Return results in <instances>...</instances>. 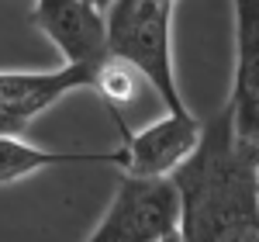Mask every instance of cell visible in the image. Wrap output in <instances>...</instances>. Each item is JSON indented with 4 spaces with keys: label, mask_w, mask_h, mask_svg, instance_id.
<instances>
[{
    "label": "cell",
    "mask_w": 259,
    "mask_h": 242,
    "mask_svg": "<svg viewBox=\"0 0 259 242\" xmlns=\"http://www.w3.org/2000/svg\"><path fill=\"white\" fill-rule=\"evenodd\" d=\"M180 228V190L173 177L121 173L118 194L87 242H159Z\"/></svg>",
    "instance_id": "cell-3"
},
{
    "label": "cell",
    "mask_w": 259,
    "mask_h": 242,
    "mask_svg": "<svg viewBox=\"0 0 259 242\" xmlns=\"http://www.w3.org/2000/svg\"><path fill=\"white\" fill-rule=\"evenodd\" d=\"M145 80L135 66H128L124 59H104L97 66V73H94V90H97V97L104 101V107L111 111V114H121L128 104L139 97V83Z\"/></svg>",
    "instance_id": "cell-9"
},
{
    "label": "cell",
    "mask_w": 259,
    "mask_h": 242,
    "mask_svg": "<svg viewBox=\"0 0 259 242\" xmlns=\"http://www.w3.org/2000/svg\"><path fill=\"white\" fill-rule=\"evenodd\" d=\"M94 73H97L94 66H73V62L49 73H0V111L35 121L69 90L90 87Z\"/></svg>",
    "instance_id": "cell-7"
},
{
    "label": "cell",
    "mask_w": 259,
    "mask_h": 242,
    "mask_svg": "<svg viewBox=\"0 0 259 242\" xmlns=\"http://www.w3.org/2000/svg\"><path fill=\"white\" fill-rule=\"evenodd\" d=\"M235 7V83L232 121L239 145L259 159V0H232Z\"/></svg>",
    "instance_id": "cell-5"
},
{
    "label": "cell",
    "mask_w": 259,
    "mask_h": 242,
    "mask_svg": "<svg viewBox=\"0 0 259 242\" xmlns=\"http://www.w3.org/2000/svg\"><path fill=\"white\" fill-rule=\"evenodd\" d=\"M200 135H204V121H197L190 111H183V114L166 111V118H159L156 125L121 135V145L128 152L124 173H135V177H173V170H180L194 156Z\"/></svg>",
    "instance_id": "cell-6"
},
{
    "label": "cell",
    "mask_w": 259,
    "mask_h": 242,
    "mask_svg": "<svg viewBox=\"0 0 259 242\" xmlns=\"http://www.w3.org/2000/svg\"><path fill=\"white\" fill-rule=\"evenodd\" d=\"M183 242H259V159L235 139L232 107L204 121L194 156L173 170Z\"/></svg>",
    "instance_id": "cell-1"
},
{
    "label": "cell",
    "mask_w": 259,
    "mask_h": 242,
    "mask_svg": "<svg viewBox=\"0 0 259 242\" xmlns=\"http://www.w3.org/2000/svg\"><path fill=\"white\" fill-rule=\"evenodd\" d=\"M31 24L59 49L73 66L97 69L107 52V14L90 0H35Z\"/></svg>",
    "instance_id": "cell-4"
},
{
    "label": "cell",
    "mask_w": 259,
    "mask_h": 242,
    "mask_svg": "<svg viewBox=\"0 0 259 242\" xmlns=\"http://www.w3.org/2000/svg\"><path fill=\"white\" fill-rule=\"evenodd\" d=\"M28 128V121L18 118V114H7V111H0V135H21Z\"/></svg>",
    "instance_id": "cell-10"
},
{
    "label": "cell",
    "mask_w": 259,
    "mask_h": 242,
    "mask_svg": "<svg viewBox=\"0 0 259 242\" xmlns=\"http://www.w3.org/2000/svg\"><path fill=\"white\" fill-rule=\"evenodd\" d=\"M124 163H128L124 145L111 152H52V149L21 142V135H0V187L18 183L49 166H121L124 170Z\"/></svg>",
    "instance_id": "cell-8"
},
{
    "label": "cell",
    "mask_w": 259,
    "mask_h": 242,
    "mask_svg": "<svg viewBox=\"0 0 259 242\" xmlns=\"http://www.w3.org/2000/svg\"><path fill=\"white\" fill-rule=\"evenodd\" d=\"M107 52L135 66L166 111L183 114L173 73V0H114L107 11Z\"/></svg>",
    "instance_id": "cell-2"
},
{
    "label": "cell",
    "mask_w": 259,
    "mask_h": 242,
    "mask_svg": "<svg viewBox=\"0 0 259 242\" xmlns=\"http://www.w3.org/2000/svg\"><path fill=\"white\" fill-rule=\"evenodd\" d=\"M159 242H183V235H180V228H177V232H169V235H166V239H159Z\"/></svg>",
    "instance_id": "cell-11"
},
{
    "label": "cell",
    "mask_w": 259,
    "mask_h": 242,
    "mask_svg": "<svg viewBox=\"0 0 259 242\" xmlns=\"http://www.w3.org/2000/svg\"><path fill=\"white\" fill-rule=\"evenodd\" d=\"M90 4H94V7H100V11H107V7H111L114 0H90Z\"/></svg>",
    "instance_id": "cell-12"
}]
</instances>
